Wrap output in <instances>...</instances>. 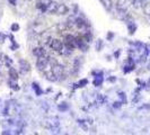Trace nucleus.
Segmentation results:
<instances>
[{"mask_svg":"<svg viewBox=\"0 0 150 135\" xmlns=\"http://www.w3.org/2000/svg\"><path fill=\"white\" fill-rule=\"evenodd\" d=\"M9 2H10L11 5H15V4H16V0H9Z\"/></svg>","mask_w":150,"mask_h":135,"instance_id":"12","label":"nucleus"},{"mask_svg":"<svg viewBox=\"0 0 150 135\" xmlns=\"http://www.w3.org/2000/svg\"><path fill=\"white\" fill-rule=\"evenodd\" d=\"M50 46H51V49H52V50H54V51H58V52H60L61 50L63 49V44H62V42H61L60 39H57V38L51 39Z\"/></svg>","mask_w":150,"mask_h":135,"instance_id":"2","label":"nucleus"},{"mask_svg":"<svg viewBox=\"0 0 150 135\" xmlns=\"http://www.w3.org/2000/svg\"><path fill=\"white\" fill-rule=\"evenodd\" d=\"M21 69H22V72L23 73H25V72H28L30 70V63L27 62V61H25V60H21Z\"/></svg>","mask_w":150,"mask_h":135,"instance_id":"3","label":"nucleus"},{"mask_svg":"<svg viewBox=\"0 0 150 135\" xmlns=\"http://www.w3.org/2000/svg\"><path fill=\"white\" fill-rule=\"evenodd\" d=\"M68 7L66 5H59L58 6V9H57V14H59V15H64V14H67L68 13Z\"/></svg>","mask_w":150,"mask_h":135,"instance_id":"5","label":"nucleus"},{"mask_svg":"<svg viewBox=\"0 0 150 135\" xmlns=\"http://www.w3.org/2000/svg\"><path fill=\"white\" fill-rule=\"evenodd\" d=\"M50 64V59L49 58H46V56H40L38 60V63H36V67L40 71H43L45 68L47 67Z\"/></svg>","mask_w":150,"mask_h":135,"instance_id":"1","label":"nucleus"},{"mask_svg":"<svg viewBox=\"0 0 150 135\" xmlns=\"http://www.w3.org/2000/svg\"><path fill=\"white\" fill-rule=\"evenodd\" d=\"M9 75H10V78L13 80H17L18 79V73H17V71H16L14 68H10L9 69Z\"/></svg>","mask_w":150,"mask_h":135,"instance_id":"7","label":"nucleus"},{"mask_svg":"<svg viewBox=\"0 0 150 135\" xmlns=\"http://www.w3.org/2000/svg\"><path fill=\"white\" fill-rule=\"evenodd\" d=\"M45 50L43 49V47H35L34 50H33V54L35 55V56H38V58H40V56H44L45 55Z\"/></svg>","mask_w":150,"mask_h":135,"instance_id":"4","label":"nucleus"},{"mask_svg":"<svg viewBox=\"0 0 150 135\" xmlns=\"http://www.w3.org/2000/svg\"><path fill=\"white\" fill-rule=\"evenodd\" d=\"M76 25H77V27H78V28H83V27H85V26H86L87 24H86V22H83V19L78 18V19L76 20Z\"/></svg>","mask_w":150,"mask_h":135,"instance_id":"8","label":"nucleus"},{"mask_svg":"<svg viewBox=\"0 0 150 135\" xmlns=\"http://www.w3.org/2000/svg\"><path fill=\"white\" fill-rule=\"evenodd\" d=\"M18 30H19V26H18L17 24H13V26H11V30H13V32H17Z\"/></svg>","mask_w":150,"mask_h":135,"instance_id":"11","label":"nucleus"},{"mask_svg":"<svg viewBox=\"0 0 150 135\" xmlns=\"http://www.w3.org/2000/svg\"><path fill=\"white\" fill-rule=\"evenodd\" d=\"M142 10H143V14L146 16L150 17V2H144L142 5Z\"/></svg>","mask_w":150,"mask_h":135,"instance_id":"6","label":"nucleus"},{"mask_svg":"<svg viewBox=\"0 0 150 135\" xmlns=\"http://www.w3.org/2000/svg\"><path fill=\"white\" fill-rule=\"evenodd\" d=\"M102 2L105 5V7L107 9H111L112 8V1L111 0H102Z\"/></svg>","mask_w":150,"mask_h":135,"instance_id":"9","label":"nucleus"},{"mask_svg":"<svg viewBox=\"0 0 150 135\" xmlns=\"http://www.w3.org/2000/svg\"><path fill=\"white\" fill-rule=\"evenodd\" d=\"M129 30H130V34H133V33H134V30H135L134 24H130V25H129Z\"/></svg>","mask_w":150,"mask_h":135,"instance_id":"10","label":"nucleus"}]
</instances>
